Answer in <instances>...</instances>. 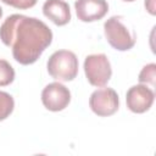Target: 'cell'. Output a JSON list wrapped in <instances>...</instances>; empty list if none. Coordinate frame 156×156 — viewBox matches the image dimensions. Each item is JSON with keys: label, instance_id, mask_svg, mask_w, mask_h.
I'll list each match as a JSON object with an SVG mask.
<instances>
[{"label": "cell", "instance_id": "1", "mask_svg": "<svg viewBox=\"0 0 156 156\" xmlns=\"http://www.w3.org/2000/svg\"><path fill=\"white\" fill-rule=\"evenodd\" d=\"M0 39L12 49L13 58L27 66L34 63L51 44L52 32L35 17L15 13L0 26Z\"/></svg>", "mask_w": 156, "mask_h": 156}, {"label": "cell", "instance_id": "2", "mask_svg": "<svg viewBox=\"0 0 156 156\" xmlns=\"http://www.w3.org/2000/svg\"><path fill=\"white\" fill-rule=\"evenodd\" d=\"M104 34L107 43L118 51L130 50L136 41L134 30L129 29L122 16H112L104 23Z\"/></svg>", "mask_w": 156, "mask_h": 156}, {"label": "cell", "instance_id": "3", "mask_svg": "<svg viewBox=\"0 0 156 156\" xmlns=\"http://www.w3.org/2000/svg\"><path fill=\"white\" fill-rule=\"evenodd\" d=\"M78 58L73 51L57 50L48 60L49 74L58 82L73 80L78 74Z\"/></svg>", "mask_w": 156, "mask_h": 156}, {"label": "cell", "instance_id": "4", "mask_svg": "<svg viewBox=\"0 0 156 156\" xmlns=\"http://www.w3.org/2000/svg\"><path fill=\"white\" fill-rule=\"evenodd\" d=\"M84 73L94 87H105L112 76L110 60L105 54H91L84 60Z\"/></svg>", "mask_w": 156, "mask_h": 156}, {"label": "cell", "instance_id": "5", "mask_svg": "<svg viewBox=\"0 0 156 156\" xmlns=\"http://www.w3.org/2000/svg\"><path fill=\"white\" fill-rule=\"evenodd\" d=\"M119 106L118 94L112 88H101L91 93L89 98V107L91 111L100 116L107 117L117 112Z\"/></svg>", "mask_w": 156, "mask_h": 156}, {"label": "cell", "instance_id": "6", "mask_svg": "<svg viewBox=\"0 0 156 156\" xmlns=\"http://www.w3.org/2000/svg\"><path fill=\"white\" fill-rule=\"evenodd\" d=\"M71 101V91L60 82L48 84L41 91V102L45 108L52 112L65 110Z\"/></svg>", "mask_w": 156, "mask_h": 156}, {"label": "cell", "instance_id": "7", "mask_svg": "<svg viewBox=\"0 0 156 156\" xmlns=\"http://www.w3.org/2000/svg\"><path fill=\"white\" fill-rule=\"evenodd\" d=\"M155 93L146 84H136L128 89L126 94L127 107L134 113H144L152 106Z\"/></svg>", "mask_w": 156, "mask_h": 156}, {"label": "cell", "instance_id": "8", "mask_svg": "<svg viewBox=\"0 0 156 156\" xmlns=\"http://www.w3.org/2000/svg\"><path fill=\"white\" fill-rule=\"evenodd\" d=\"M76 13L82 22H95L105 17L108 11L106 0H76Z\"/></svg>", "mask_w": 156, "mask_h": 156}, {"label": "cell", "instance_id": "9", "mask_svg": "<svg viewBox=\"0 0 156 156\" xmlns=\"http://www.w3.org/2000/svg\"><path fill=\"white\" fill-rule=\"evenodd\" d=\"M43 13L56 26H65L71 21L69 5L63 0H46L43 5Z\"/></svg>", "mask_w": 156, "mask_h": 156}, {"label": "cell", "instance_id": "10", "mask_svg": "<svg viewBox=\"0 0 156 156\" xmlns=\"http://www.w3.org/2000/svg\"><path fill=\"white\" fill-rule=\"evenodd\" d=\"M15 108V100L13 98L6 93L0 90V121L6 119Z\"/></svg>", "mask_w": 156, "mask_h": 156}, {"label": "cell", "instance_id": "11", "mask_svg": "<svg viewBox=\"0 0 156 156\" xmlns=\"http://www.w3.org/2000/svg\"><path fill=\"white\" fill-rule=\"evenodd\" d=\"M15 79V69L9 61L0 58V87L10 85Z\"/></svg>", "mask_w": 156, "mask_h": 156}, {"label": "cell", "instance_id": "12", "mask_svg": "<svg viewBox=\"0 0 156 156\" xmlns=\"http://www.w3.org/2000/svg\"><path fill=\"white\" fill-rule=\"evenodd\" d=\"M138 79L141 84H150L154 87L156 84V65L149 63L144 66L139 73Z\"/></svg>", "mask_w": 156, "mask_h": 156}, {"label": "cell", "instance_id": "13", "mask_svg": "<svg viewBox=\"0 0 156 156\" xmlns=\"http://www.w3.org/2000/svg\"><path fill=\"white\" fill-rule=\"evenodd\" d=\"M4 4L10 5L15 9H20V10H27L33 7L38 0H1Z\"/></svg>", "mask_w": 156, "mask_h": 156}, {"label": "cell", "instance_id": "14", "mask_svg": "<svg viewBox=\"0 0 156 156\" xmlns=\"http://www.w3.org/2000/svg\"><path fill=\"white\" fill-rule=\"evenodd\" d=\"M145 7L150 15H155V0H145Z\"/></svg>", "mask_w": 156, "mask_h": 156}, {"label": "cell", "instance_id": "15", "mask_svg": "<svg viewBox=\"0 0 156 156\" xmlns=\"http://www.w3.org/2000/svg\"><path fill=\"white\" fill-rule=\"evenodd\" d=\"M2 17V9H1V6H0V18Z\"/></svg>", "mask_w": 156, "mask_h": 156}, {"label": "cell", "instance_id": "16", "mask_svg": "<svg viewBox=\"0 0 156 156\" xmlns=\"http://www.w3.org/2000/svg\"><path fill=\"white\" fill-rule=\"evenodd\" d=\"M123 1H127V2H132V1H135V0H123Z\"/></svg>", "mask_w": 156, "mask_h": 156}]
</instances>
